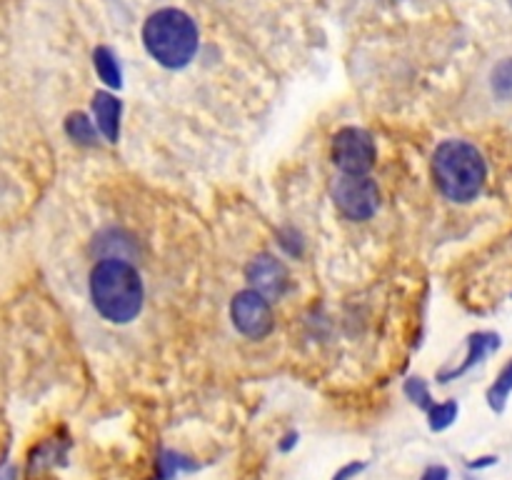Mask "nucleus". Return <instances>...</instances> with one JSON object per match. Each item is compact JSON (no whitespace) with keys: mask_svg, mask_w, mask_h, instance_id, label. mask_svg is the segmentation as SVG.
<instances>
[{"mask_svg":"<svg viewBox=\"0 0 512 480\" xmlns=\"http://www.w3.org/2000/svg\"><path fill=\"white\" fill-rule=\"evenodd\" d=\"M143 280L123 258H105L90 273V298L110 323H130L143 310Z\"/></svg>","mask_w":512,"mask_h":480,"instance_id":"nucleus-1","label":"nucleus"},{"mask_svg":"<svg viewBox=\"0 0 512 480\" xmlns=\"http://www.w3.org/2000/svg\"><path fill=\"white\" fill-rule=\"evenodd\" d=\"M433 178L453 203H470L483 193L488 165L483 153L465 140H445L433 153Z\"/></svg>","mask_w":512,"mask_h":480,"instance_id":"nucleus-2","label":"nucleus"},{"mask_svg":"<svg viewBox=\"0 0 512 480\" xmlns=\"http://www.w3.org/2000/svg\"><path fill=\"white\" fill-rule=\"evenodd\" d=\"M143 43L148 53L165 68H185L198 53V28L188 13L178 8H165L145 20Z\"/></svg>","mask_w":512,"mask_h":480,"instance_id":"nucleus-3","label":"nucleus"},{"mask_svg":"<svg viewBox=\"0 0 512 480\" xmlns=\"http://www.w3.org/2000/svg\"><path fill=\"white\" fill-rule=\"evenodd\" d=\"M330 193H333L335 205H338V210L345 218L370 220L378 213L380 190L375 180L368 178V175L343 173L340 178H335Z\"/></svg>","mask_w":512,"mask_h":480,"instance_id":"nucleus-4","label":"nucleus"},{"mask_svg":"<svg viewBox=\"0 0 512 480\" xmlns=\"http://www.w3.org/2000/svg\"><path fill=\"white\" fill-rule=\"evenodd\" d=\"M333 160L343 173L368 175L375 165L373 135L363 128H343L333 138Z\"/></svg>","mask_w":512,"mask_h":480,"instance_id":"nucleus-5","label":"nucleus"},{"mask_svg":"<svg viewBox=\"0 0 512 480\" xmlns=\"http://www.w3.org/2000/svg\"><path fill=\"white\" fill-rule=\"evenodd\" d=\"M230 315H233L235 328L248 338H265L273 330L275 318L273 308H270V298H265L258 290L248 288L238 293L230 303Z\"/></svg>","mask_w":512,"mask_h":480,"instance_id":"nucleus-6","label":"nucleus"},{"mask_svg":"<svg viewBox=\"0 0 512 480\" xmlns=\"http://www.w3.org/2000/svg\"><path fill=\"white\" fill-rule=\"evenodd\" d=\"M245 275H248L253 290L263 293L265 298H280L288 290V270H285V265L278 258L268 253L250 260Z\"/></svg>","mask_w":512,"mask_h":480,"instance_id":"nucleus-7","label":"nucleus"},{"mask_svg":"<svg viewBox=\"0 0 512 480\" xmlns=\"http://www.w3.org/2000/svg\"><path fill=\"white\" fill-rule=\"evenodd\" d=\"M500 348V335L498 333H473L468 338V355H465L463 365H458V368L453 370H443V373L438 375L440 383H450V380L460 378V375L468 373L470 368H475L478 363H483L485 358H488L490 353H495V350Z\"/></svg>","mask_w":512,"mask_h":480,"instance_id":"nucleus-8","label":"nucleus"},{"mask_svg":"<svg viewBox=\"0 0 512 480\" xmlns=\"http://www.w3.org/2000/svg\"><path fill=\"white\" fill-rule=\"evenodd\" d=\"M93 113L98 130L110 140V143H118L120 135V113H123V105L115 95L110 93H95L93 95Z\"/></svg>","mask_w":512,"mask_h":480,"instance_id":"nucleus-9","label":"nucleus"},{"mask_svg":"<svg viewBox=\"0 0 512 480\" xmlns=\"http://www.w3.org/2000/svg\"><path fill=\"white\" fill-rule=\"evenodd\" d=\"M93 63H95V70H98L100 78H103L110 88H120V83H123V75H120L118 60H115L113 50L105 48V45L95 48Z\"/></svg>","mask_w":512,"mask_h":480,"instance_id":"nucleus-10","label":"nucleus"},{"mask_svg":"<svg viewBox=\"0 0 512 480\" xmlns=\"http://www.w3.org/2000/svg\"><path fill=\"white\" fill-rule=\"evenodd\" d=\"M512 393V360L508 365H505L503 370L498 373V378H495V383L490 385L488 390V405L495 410V413H503L505 410V403H508Z\"/></svg>","mask_w":512,"mask_h":480,"instance_id":"nucleus-11","label":"nucleus"},{"mask_svg":"<svg viewBox=\"0 0 512 480\" xmlns=\"http://www.w3.org/2000/svg\"><path fill=\"white\" fill-rule=\"evenodd\" d=\"M65 130H68L70 138L80 145H95V140H98V133H95L93 123H90L85 113L70 115V118L65 120Z\"/></svg>","mask_w":512,"mask_h":480,"instance_id":"nucleus-12","label":"nucleus"},{"mask_svg":"<svg viewBox=\"0 0 512 480\" xmlns=\"http://www.w3.org/2000/svg\"><path fill=\"white\" fill-rule=\"evenodd\" d=\"M458 403L455 400H445V403H435L433 408L428 410V420H430V430L433 433H440V430H448L450 425L458 420Z\"/></svg>","mask_w":512,"mask_h":480,"instance_id":"nucleus-13","label":"nucleus"},{"mask_svg":"<svg viewBox=\"0 0 512 480\" xmlns=\"http://www.w3.org/2000/svg\"><path fill=\"white\" fill-rule=\"evenodd\" d=\"M158 468V480H170L175 473H180V470H193L195 463H188V458H183V455L175 453V450H165L158 460Z\"/></svg>","mask_w":512,"mask_h":480,"instance_id":"nucleus-14","label":"nucleus"},{"mask_svg":"<svg viewBox=\"0 0 512 480\" xmlns=\"http://www.w3.org/2000/svg\"><path fill=\"white\" fill-rule=\"evenodd\" d=\"M493 90L498 98H512V58L503 60V63L493 70Z\"/></svg>","mask_w":512,"mask_h":480,"instance_id":"nucleus-15","label":"nucleus"},{"mask_svg":"<svg viewBox=\"0 0 512 480\" xmlns=\"http://www.w3.org/2000/svg\"><path fill=\"white\" fill-rule=\"evenodd\" d=\"M405 395H408L410 400H413L418 408H423L425 413H428L430 408H433V395H430L428 385H425L423 378H410L408 383H405Z\"/></svg>","mask_w":512,"mask_h":480,"instance_id":"nucleus-16","label":"nucleus"},{"mask_svg":"<svg viewBox=\"0 0 512 480\" xmlns=\"http://www.w3.org/2000/svg\"><path fill=\"white\" fill-rule=\"evenodd\" d=\"M365 470V463H360V460H353V463L343 465V468L338 470V473L333 475V480H353L355 475H360Z\"/></svg>","mask_w":512,"mask_h":480,"instance_id":"nucleus-17","label":"nucleus"},{"mask_svg":"<svg viewBox=\"0 0 512 480\" xmlns=\"http://www.w3.org/2000/svg\"><path fill=\"white\" fill-rule=\"evenodd\" d=\"M448 468L445 465H430L428 470L423 473V478L420 480H448Z\"/></svg>","mask_w":512,"mask_h":480,"instance_id":"nucleus-18","label":"nucleus"},{"mask_svg":"<svg viewBox=\"0 0 512 480\" xmlns=\"http://www.w3.org/2000/svg\"><path fill=\"white\" fill-rule=\"evenodd\" d=\"M298 440H300V435L295 433V430H290V433L285 435L283 440H280V445H278V448L283 450V453H290V450H293L295 445H298Z\"/></svg>","mask_w":512,"mask_h":480,"instance_id":"nucleus-19","label":"nucleus"},{"mask_svg":"<svg viewBox=\"0 0 512 480\" xmlns=\"http://www.w3.org/2000/svg\"><path fill=\"white\" fill-rule=\"evenodd\" d=\"M498 463V458H495V455H485V458H475V460H470V468H488V465H495Z\"/></svg>","mask_w":512,"mask_h":480,"instance_id":"nucleus-20","label":"nucleus"}]
</instances>
